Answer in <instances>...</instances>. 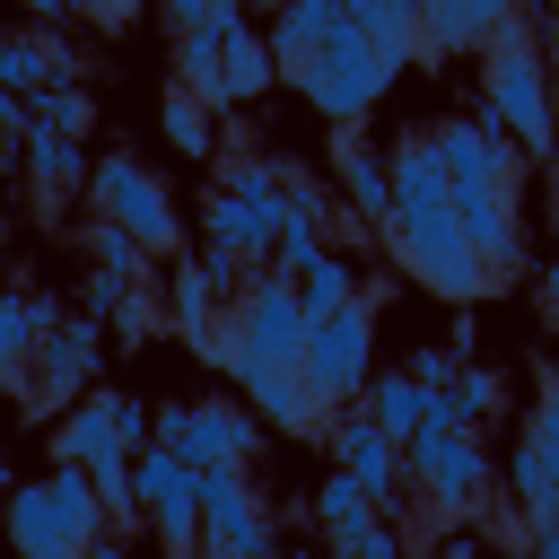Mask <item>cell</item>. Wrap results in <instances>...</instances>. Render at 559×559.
<instances>
[{"instance_id":"30bf717a","label":"cell","mask_w":559,"mask_h":559,"mask_svg":"<svg viewBox=\"0 0 559 559\" xmlns=\"http://www.w3.org/2000/svg\"><path fill=\"white\" fill-rule=\"evenodd\" d=\"M201 480H210V507H201V550H210V559H262V550L280 542V524H271L262 489L245 480V463H201Z\"/></svg>"},{"instance_id":"d6986e66","label":"cell","mask_w":559,"mask_h":559,"mask_svg":"<svg viewBox=\"0 0 559 559\" xmlns=\"http://www.w3.org/2000/svg\"><path fill=\"white\" fill-rule=\"evenodd\" d=\"M437 201H454V175H445V148H437V131H402L393 140V210H437Z\"/></svg>"},{"instance_id":"836d02e7","label":"cell","mask_w":559,"mask_h":559,"mask_svg":"<svg viewBox=\"0 0 559 559\" xmlns=\"http://www.w3.org/2000/svg\"><path fill=\"white\" fill-rule=\"evenodd\" d=\"M35 122L87 131V87H79V79H52V87H35Z\"/></svg>"},{"instance_id":"52a82bcc","label":"cell","mask_w":559,"mask_h":559,"mask_svg":"<svg viewBox=\"0 0 559 559\" xmlns=\"http://www.w3.org/2000/svg\"><path fill=\"white\" fill-rule=\"evenodd\" d=\"M96 367H105V314H52V332L35 341V367H26V384H17V402L26 411H70L87 384H96Z\"/></svg>"},{"instance_id":"7a4b0ae2","label":"cell","mask_w":559,"mask_h":559,"mask_svg":"<svg viewBox=\"0 0 559 559\" xmlns=\"http://www.w3.org/2000/svg\"><path fill=\"white\" fill-rule=\"evenodd\" d=\"M306 332H314V314H306L297 280H288L280 262H253L245 297L227 306V323H218V341H210V367H218L236 393H253L262 376H288V367L306 358Z\"/></svg>"},{"instance_id":"9c48e42d","label":"cell","mask_w":559,"mask_h":559,"mask_svg":"<svg viewBox=\"0 0 559 559\" xmlns=\"http://www.w3.org/2000/svg\"><path fill=\"white\" fill-rule=\"evenodd\" d=\"M157 445H175L183 463H253L262 454V411L253 402H166Z\"/></svg>"},{"instance_id":"7c38bea8","label":"cell","mask_w":559,"mask_h":559,"mask_svg":"<svg viewBox=\"0 0 559 559\" xmlns=\"http://www.w3.org/2000/svg\"><path fill=\"white\" fill-rule=\"evenodd\" d=\"M437 148H445V175H454V183H515V175H524V148H515V131H507L498 114H454V122H437Z\"/></svg>"},{"instance_id":"60d3db41","label":"cell","mask_w":559,"mask_h":559,"mask_svg":"<svg viewBox=\"0 0 559 559\" xmlns=\"http://www.w3.org/2000/svg\"><path fill=\"white\" fill-rule=\"evenodd\" d=\"M542 9V52H550V70H559V0H533Z\"/></svg>"},{"instance_id":"5b68a950","label":"cell","mask_w":559,"mask_h":559,"mask_svg":"<svg viewBox=\"0 0 559 559\" xmlns=\"http://www.w3.org/2000/svg\"><path fill=\"white\" fill-rule=\"evenodd\" d=\"M411 489H419V515H428V524H472V515H489L498 480H489L480 428L437 419L428 437H411Z\"/></svg>"},{"instance_id":"8fae6325","label":"cell","mask_w":559,"mask_h":559,"mask_svg":"<svg viewBox=\"0 0 559 559\" xmlns=\"http://www.w3.org/2000/svg\"><path fill=\"white\" fill-rule=\"evenodd\" d=\"M201 507H210V480L201 463H183L175 445H148L140 454V515L166 550H201Z\"/></svg>"},{"instance_id":"1f68e13d","label":"cell","mask_w":559,"mask_h":559,"mask_svg":"<svg viewBox=\"0 0 559 559\" xmlns=\"http://www.w3.org/2000/svg\"><path fill=\"white\" fill-rule=\"evenodd\" d=\"M323 245H332V227H323L314 210H297V201H288V210H280V253H271V262H280V271H306Z\"/></svg>"},{"instance_id":"d590c367","label":"cell","mask_w":559,"mask_h":559,"mask_svg":"<svg viewBox=\"0 0 559 559\" xmlns=\"http://www.w3.org/2000/svg\"><path fill=\"white\" fill-rule=\"evenodd\" d=\"M524 437L550 454V472H559V367L542 376V393H533V419H524Z\"/></svg>"},{"instance_id":"f1b7e54d","label":"cell","mask_w":559,"mask_h":559,"mask_svg":"<svg viewBox=\"0 0 559 559\" xmlns=\"http://www.w3.org/2000/svg\"><path fill=\"white\" fill-rule=\"evenodd\" d=\"M341 9H349V0H271V44H280V70H288L297 52H314V44L341 26Z\"/></svg>"},{"instance_id":"4316f807","label":"cell","mask_w":559,"mask_h":559,"mask_svg":"<svg viewBox=\"0 0 559 559\" xmlns=\"http://www.w3.org/2000/svg\"><path fill=\"white\" fill-rule=\"evenodd\" d=\"M70 70H79V61H70V44H52V26H26V35H9V44H0V79H9V87H26V96H35V87H52V79H70Z\"/></svg>"},{"instance_id":"ffe728a7","label":"cell","mask_w":559,"mask_h":559,"mask_svg":"<svg viewBox=\"0 0 559 559\" xmlns=\"http://www.w3.org/2000/svg\"><path fill=\"white\" fill-rule=\"evenodd\" d=\"M367 411H376V419L411 445V437H428V428L445 419V393H437V384H419L411 367H384V376L367 384Z\"/></svg>"},{"instance_id":"8992f818","label":"cell","mask_w":559,"mask_h":559,"mask_svg":"<svg viewBox=\"0 0 559 559\" xmlns=\"http://www.w3.org/2000/svg\"><path fill=\"white\" fill-rule=\"evenodd\" d=\"M306 384H314V402L323 411H349V402H367V384H376V297H349V306H332V314H314V332H306Z\"/></svg>"},{"instance_id":"b9f144b4","label":"cell","mask_w":559,"mask_h":559,"mask_svg":"<svg viewBox=\"0 0 559 559\" xmlns=\"http://www.w3.org/2000/svg\"><path fill=\"white\" fill-rule=\"evenodd\" d=\"M533 550H542V559H559V515H542V524H533Z\"/></svg>"},{"instance_id":"f546056e","label":"cell","mask_w":559,"mask_h":559,"mask_svg":"<svg viewBox=\"0 0 559 559\" xmlns=\"http://www.w3.org/2000/svg\"><path fill=\"white\" fill-rule=\"evenodd\" d=\"M175 79H183V87H201L218 114L236 105V96H227V44H218V26H192V35H175Z\"/></svg>"},{"instance_id":"3957f363","label":"cell","mask_w":559,"mask_h":559,"mask_svg":"<svg viewBox=\"0 0 559 559\" xmlns=\"http://www.w3.org/2000/svg\"><path fill=\"white\" fill-rule=\"evenodd\" d=\"M384 245H393V262H402L428 297H445V306H472V297L498 288V271H489V253L472 245V227L454 218V201H437V210H393V218H384Z\"/></svg>"},{"instance_id":"ba28073f","label":"cell","mask_w":559,"mask_h":559,"mask_svg":"<svg viewBox=\"0 0 559 559\" xmlns=\"http://www.w3.org/2000/svg\"><path fill=\"white\" fill-rule=\"evenodd\" d=\"M87 201L105 210V218H122L148 253H175L183 245V210H175V192L131 157V148H114V157H96V183H87Z\"/></svg>"},{"instance_id":"44dd1931","label":"cell","mask_w":559,"mask_h":559,"mask_svg":"<svg viewBox=\"0 0 559 559\" xmlns=\"http://www.w3.org/2000/svg\"><path fill=\"white\" fill-rule=\"evenodd\" d=\"M376 515H384V507H376V489H367L349 463H332V472L314 480V524H323V542H332V550H349Z\"/></svg>"},{"instance_id":"74e56055","label":"cell","mask_w":559,"mask_h":559,"mask_svg":"<svg viewBox=\"0 0 559 559\" xmlns=\"http://www.w3.org/2000/svg\"><path fill=\"white\" fill-rule=\"evenodd\" d=\"M533 306H542V323L559 332V253H550V262L533 271Z\"/></svg>"},{"instance_id":"484cf974","label":"cell","mask_w":559,"mask_h":559,"mask_svg":"<svg viewBox=\"0 0 559 559\" xmlns=\"http://www.w3.org/2000/svg\"><path fill=\"white\" fill-rule=\"evenodd\" d=\"M419 9H428V61H445V52H480L489 26H498L515 0H419Z\"/></svg>"},{"instance_id":"277c9868","label":"cell","mask_w":559,"mask_h":559,"mask_svg":"<svg viewBox=\"0 0 559 559\" xmlns=\"http://www.w3.org/2000/svg\"><path fill=\"white\" fill-rule=\"evenodd\" d=\"M393 79H402V70L367 44V26H358L349 9H341V26H332L314 52H297V61H288V87H297L323 122H367V114H376V96H384Z\"/></svg>"},{"instance_id":"cb8c5ba5","label":"cell","mask_w":559,"mask_h":559,"mask_svg":"<svg viewBox=\"0 0 559 559\" xmlns=\"http://www.w3.org/2000/svg\"><path fill=\"white\" fill-rule=\"evenodd\" d=\"M349 17L367 26V44H376L393 70H411V61L428 52V9H419V0H349Z\"/></svg>"},{"instance_id":"ab89813d","label":"cell","mask_w":559,"mask_h":559,"mask_svg":"<svg viewBox=\"0 0 559 559\" xmlns=\"http://www.w3.org/2000/svg\"><path fill=\"white\" fill-rule=\"evenodd\" d=\"M17 9H26V17H35V26H61V17H70V9H79V0H17Z\"/></svg>"},{"instance_id":"e0dca14e","label":"cell","mask_w":559,"mask_h":559,"mask_svg":"<svg viewBox=\"0 0 559 559\" xmlns=\"http://www.w3.org/2000/svg\"><path fill=\"white\" fill-rule=\"evenodd\" d=\"M17 166H26V183H35L44 201H70V192L96 183V166L79 157V131H61V122H35V131L17 140Z\"/></svg>"},{"instance_id":"8d00e7d4","label":"cell","mask_w":559,"mask_h":559,"mask_svg":"<svg viewBox=\"0 0 559 559\" xmlns=\"http://www.w3.org/2000/svg\"><path fill=\"white\" fill-rule=\"evenodd\" d=\"M131 280H140V271H105V262H96V271H87V288H79V306L114 323V314H122V297H131Z\"/></svg>"},{"instance_id":"6da1fadb","label":"cell","mask_w":559,"mask_h":559,"mask_svg":"<svg viewBox=\"0 0 559 559\" xmlns=\"http://www.w3.org/2000/svg\"><path fill=\"white\" fill-rule=\"evenodd\" d=\"M480 114H498L533 166H559V70L542 52V9L533 0H515L480 44Z\"/></svg>"},{"instance_id":"9a60e30c","label":"cell","mask_w":559,"mask_h":559,"mask_svg":"<svg viewBox=\"0 0 559 559\" xmlns=\"http://www.w3.org/2000/svg\"><path fill=\"white\" fill-rule=\"evenodd\" d=\"M9 542H17V559H79L87 550L52 480H17L9 489Z\"/></svg>"},{"instance_id":"d4e9b609","label":"cell","mask_w":559,"mask_h":559,"mask_svg":"<svg viewBox=\"0 0 559 559\" xmlns=\"http://www.w3.org/2000/svg\"><path fill=\"white\" fill-rule=\"evenodd\" d=\"M157 131H166V148H175V157H201V166L227 148V140H218V105H210L201 87H183V79L166 87V105H157Z\"/></svg>"},{"instance_id":"603a6c76","label":"cell","mask_w":559,"mask_h":559,"mask_svg":"<svg viewBox=\"0 0 559 559\" xmlns=\"http://www.w3.org/2000/svg\"><path fill=\"white\" fill-rule=\"evenodd\" d=\"M52 297H35V288H9L0 297V376H9V393L26 384V367H35V341L52 332Z\"/></svg>"},{"instance_id":"5bb4252c","label":"cell","mask_w":559,"mask_h":559,"mask_svg":"<svg viewBox=\"0 0 559 559\" xmlns=\"http://www.w3.org/2000/svg\"><path fill=\"white\" fill-rule=\"evenodd\" d=\"M332 183H341L349 218H367V227L393 218V148L376 157V148L358 140V122H332Z\"/></svg>"},{"instance_id":"83f0119b","label":"cell","mask_w":559,"mask_h":559,"mask_svg":"<svg viewBox=\"0 0 559 559\" xmlns=\"http://www.w3.org/2000/svg\"><path fill=\"white\" fill-rule=\"evenodd\" d=\"M288 280H297V297H306V314H332V306H349V297H367V288H358V245H349V253H341V245H323V253H314L306 271H288Z\"/></svg>"},{"instance_id":"d6a6232c","label":"cell","mask_w":559,"mask_h":559,"mask_svg":"<svg viewBox=\"0 0 559 559\" xmlns=\"http://www.w3.org/2000/svg\"><path fill=\"white\" fill-rule=\"evenodd\" d=\"M157 288H166V280H157ZM157 288H148V271L131 280V297H122V314H114V332H122V341H148L157 323H175V314L157 306Z\"/></svg>"},{"instance_id":"4dcf8cb0","label":"cell","mask_w":559,"mask_h":559,"mask_svg":"<svg viewBox=\"0 0 559 559\" xmlns=\"http://www.w3.org/2000/svg\"><path fill=\"white\" fill-rule=\"evenodd\" d=\"M498 402H507V384H498V367H480V358H463V376L445 384V419H454V428H489V419H498Z\"/></svg>"},{"instance_id":"ac0fdd59","label":"cell","mask_w":559,"mask_h":559,"mask_svg":"<svg viewBox=\"0 0 559 559\" xmlns=\"http://www.w3.org/2000/svg\"><path fill=\"white\" fill-rule=\"evenodd\" d=\"M122 411H131L122 393H96V384H87V393L70 402V419L52 428V454H79V463H105V454H131V437H122Z\"/></svg>"},{"instance_id":"2e32d148","label":"cell","mask_w":559,"mask_h":559,"mask_svg":"<svg viewBox=\"0 0 559 559\" xmlns=\"http://www.w3.org/2000/svg\"><path fill=\"white\" fill-rule=\"evenodd\" d=\"M166 314H175V332L192 341V358H210V341H218V323H227V288L210 280L201 253H183V262L166 271Z\"/></svg>"},{"instance_id":"f35d334b","label":"cell","mask_w":559,"mask_h":559,"mask_svg":"<svg viewBox=\"0 0 559 559\" xmlns=\"http://www.w3.org/2000/svg\"><path fill=\"white\" fill-rule=\"evenodd\" d=\"M79 9H87L96 26H131V17H140V0H79Z\"/></svg>"},{"instance_id":"7402d4cb","label":"cell","mask_w":559,"mask_h":559,"mask_svg":"<svg viewBox=\"0 0 559 559\" xmlns=\"http://www.w3.org/2000/svg\"><path fill=\"white\" fill-rule=\"evenodd\" d=\"M218 44H227V96L236 105H253V96H271L288 70H280V44H271V26H218Z\"/></svg>"},{"instance_id":"e575fe53","label":"cell","mask_w":559,"mask_h":559,"mask_svg":"<svg viewBox=\"0 0 559 559\" xmlns=\"http://www.w3.org/2000/svg\"><path fill=\"white\" fill-rule=\"evenodd\" d=\"M157 17H166L175 35H192V26H236L245 0H157Z\"/></svg>"},{"instance_id":"4fadbf2b","label":"cell","mask_w":559,"mask_h":559,"mask_svg":"<svg viewBox=\"0 0 559 559\" xmlns=\"http://www.w3.org/2000/svg\"><path fill=\"white\" fill-rule=\"evenodd\" d=\"M454 218L472 227V245L489 253L498 288L524 271V210H515V183H454Z\"/></svg>"}]
</instances>
